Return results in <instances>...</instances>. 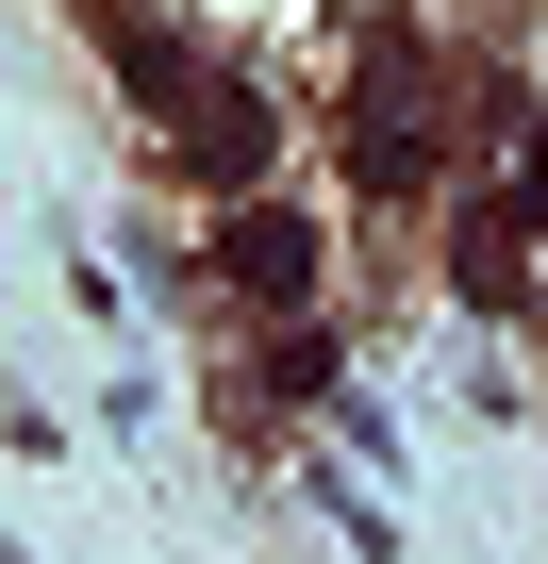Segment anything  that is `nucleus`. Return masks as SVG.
<instances>
[{
    "label": "nucleus",
    "mask_w": 548,
    "mask_h": 564,
    "mask_svg": "<svg viewBox=\"0 0 548 564\" xmlns=\"http://www.w3.org/2000/svg\"><path fill=\"white\" fill-rule=\"evenodd\" d=\"M266 150H283V133H266L249 84H200V100H183V166H200V183H266Z\"/></svg>",
    "instance_id": "1"
},
{
    "label": "nucleus",
    "mask_w": 548,
    "mask_h": 564,
    "mask_svg": "<svg viewBox=\"0 0 548 564\" xmlns=\"http://www.w3.org/2000/svg\"><path fill=\"white\" fill-rule=\"evenodd\" d=\"M216 265H233V282H249V300H316V232H300V216H283V199H249V216H233V232H216Z\"/></svg>",
    "instance_id": "2"
}]
</instances>
